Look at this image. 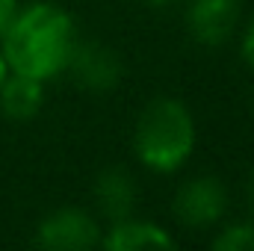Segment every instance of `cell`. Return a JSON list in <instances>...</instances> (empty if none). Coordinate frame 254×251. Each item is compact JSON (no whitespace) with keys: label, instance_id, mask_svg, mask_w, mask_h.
<instances>
[{"label":"cell","instance_id":"2","mask_svg":"<svg viewBox=\"0 0 254 251\" xmlns=\"http://www.w3.org/2000/svg\"><path fill=\"white\" fill-rule=\"evenodd\" d=\"M133 145H136V157L151 172L160 175L178 172L195 148V122L187 104L175 98L151 101L136 122Z\"/></svg>","mask_w":254,"mask_h":251},{"label":"cell","instance_id":"4","mask_svg":"<svg viewBox=\"0 0 254 251\" xmlns=\"http://www.w3.org/2000/svg\"><path fill=\"white\" fill-rule=\"evenodd\" d=\"M36 243L51 251H86L101 243V228L86 210L63 207L48 219H42Z\"/></svg>","mask_w":254,"mask_h":251},{"label":"cell","instance_id":"11","mask_svg":"<svg viewBox=\"0 0 254 251\" xmlns=\"http://www.w3.org/2000/svg\"><path fill=\"white\" fill-rule=\"evenodd\" d=\"M15 15H18V0H0V36L9 30Z\"/></svg>","mask_w":254,"mask_h":251},{"label":"cell","instance_id":"15","mask_svg":"<svg viewBox=\"0 0 254 251\" xmlns=\"http://www.w3.org/2000/svg\"><path fill=\"white\" fill-rule=\"evenodd\" d=\"M145 3H148V6H157V9H160V6H169V3H175V0H145Z\"/></svg>","mask_w":254,"mask_h":251},{"label":"cell","instance_id":"6","mask_svg":"<svg viewBox=\"0 0 254 251\" xmlns=\"http://www.w3.org/2000/svg\"><path fill=\"white\" fill-rule=\"evenodd\" d=\"M240 18V0H190L187 24L198 45H222L231 39Z\"/></svg>","mask_w":254,"mask_h":251},{"label":"cell","instance_id":"7","mask_svg":"<svg viewBox=\"0 0 254 251\" xmlns=\"http://www.w3.org/2000/svg\"><path fill=\"white\" fill-rule=\"evenodd\" d=\"M42 104H45L42 80L12 71V77L6 74V80L0 83V110H3L6 119L27 122V119H33L42 110Z\"/></svg>","mask_w":254,"mask_h":251},{"label":"cell","instance_id":"10","mask_svg":"<svg viewBox=\"0 0 254 251\" xmlns=\"http://www.w3.org/2000/svg\"><path fill=\"white\" fill-rule=\"evenodd\" d=\"M216 251H254V225H231L213 240Z\"/></svg>","mask_w":254,"mask_h":251},{"label":"cell","instance_id":"14","mask_svg":"<svg viewBox=\"0 0 254 251\" xmlns=\"http://www.w3.org/2000/svg\"><path fill=\"white\" fill-rule=\"evenodd\" d=\"M6 74H9V65H6V60H3V54H0V83L6 80Z\"/></svg>","mask_w":254,"mask_h":251},{"label":"cell","instance_id":"12","mask_svg":"<svg viewBox=\"0 0 254 251\" xmlns=\"http://www.w3.org/2000/svg\"><path fill=\"white\" fill-rule=\"evenodd\" d=\"M243 60L254 68V18L249 24V30H246V39H243Z\"/></svg>","mask_w":254,"mask_h":251},{"label":"cell","instance_id":"8","mask_svg":"<svg viewBox=\"0 0 254 251\" xmlns=\"http://www.w3.org/2000/svg\"><path fill=\"white\" fill-rule=\"evenodd\" d=\"M113 251H139V249H175V237H169L160 225L154 222H139V219H119L113 231L101 240Z\"/></svg>","mask_w":254,"mask_h":251},{"label":"cell","instance_id":"13","mask_svg":"<svg viewBox=\"0 0 254 251\" xmlns=\"http://www.w3.org/2000/svg\"><path fill=\"white\" fill-rule=\"evenodd\" d=\"M246 198H249V204H252V210H254V172L249 175V184H246Z\"/></svg>","mask_w":254,"mask_h":251},{"label":"cell","instance_id":"5","mask_svg":"<svg viewBox=\"0 0 254 251\" xmlns=\"http://www.w3.org/2000/svg\"><path fill=\"white\" fill-rule=\"evenodd\" d=\"M68 68L74 80L89 92H113L122 80V60L98 42H77Z\"/></svg>","mask_w":254,"mask_h":251},{"label":"cell","instance_id":"1","mask_svg":"<svg viewBox=\"0 0 254 251\" xmlns=\"http://www.w3.org/2000/svg\"><path fill=\"white\" fill-rule=\"evenodd\" d=\"M3 60L9 71L36 80H51L68 68L77 45V27L71 15L57 3H33L18 9L9 30L0 36Z\"/></svg>","mask_w":254,"mask_h":251},{"label":"cell","instance_id":"3","mask_svg":"<svg viewBox=\"0 0 254 251\" xmlns=\"http://www.w3.org/2000/svg\"><path fill=\"white\" fill-rule=\"evenodd\" d=\"M225 210H228V192L222 187V181L213 175L187 181L178 189L175 204H172V213L187 228H210L225 216Z\"/></svg>","mask_w":254,"mask_h":251},{"label":"cell","instance_id":"9","mask_svg":"<svg viewBox=\"0 0 254 251\" xmlns=\"http://www.w3.org/2000/svg\"><path fill=\"white\" fill-rule=\"evenodd\" d=\"M95 204L110 216L113 222L127 219L136 204V184L125 169H107L95 181Z\"/></svg>","mask_w":254,"mask_h":251}]
</instances>
